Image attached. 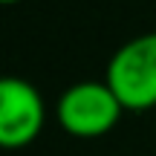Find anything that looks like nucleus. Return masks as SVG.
<instances>
[{
	"mask_svg": "<svg viewBox=\"0 0 156 156\" xmlns=\"http://www.w3.org/2000/svg\"><path fill=\"white\" fill-rule=\"evenodd\" d=\"M104 81L124 110L156 107V32L130 38L107 64Z\"/></svg>",
	"mask_w": 156,
	"mask_h": 156,
	"instance_id": "1",
	"label": "nucleus"
},
{
	"mask_svg": "<svg viewBox=\"0 0 156 156\" xmlns=\"http://www.w3.org/2000/svg\"><path fill=\"white\" fill-rule=\"evenodd\" d=\"M122 101L107 81H78L58 98V124L69 136L95 139L110 133L122 119Z\"/></svg>",
	"mask_w": 156,
	"mask_h": 156,
	"instance_id": "2",
	"label": "nucleus"
},
{
	"mask_svg": "<svg viewBox=\"0 0 156 156\" xmlns=\"http://www.w3.org/2000/svg\"><path fill=\"white\" fill-rule=\"evenodd\" d=\"M44 98L32 81L17 75L0 78V147L17 151L32 145L44 127Z\"/></svg>",
	"mask_w": 156,
	"mask_h": 156,
	"instance_id": "3",
	"label": "nucleus"
},
{
	"mask_svg": "<svg viewBox=\"0 0 156 156\" xmlns=\"http://www.w3.org/2000/svg\"><path fill=\"white\" fill-rule=\"evenodd\" d=\"M0 3H6V6H9V3H20V0H0Z\"/></svg>",
	"mask_w": 156,
	"mask_h": 156,
	"instance_id": "4",
	"label": "nucleus"
}]
</instances>
